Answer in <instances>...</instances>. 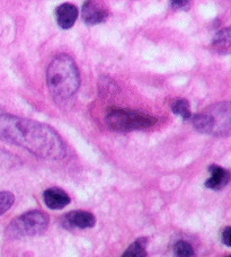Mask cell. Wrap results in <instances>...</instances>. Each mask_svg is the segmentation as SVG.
Instances as JSON below:
<instances>
[{"mask_svg": "<svg viewBox=\"0 0 231 257\" xmlns=\"http://www.w3.org/2000/svg\"><path fill=\"white\" fill-rule=\"evenodd\" d=\"M0 140L20 146L43 159L58 160L66 155V146L54 128L12 114H0Z\"/></svg>", "mask_w": 231, "mask_h": 257, "instance_id": "cell-1", "label": "cell"}, {"mask_svg": "<svg viewBox=\"0 0 231 257\" xmlns=\"http://www.w3.org/2000/svg\"><path fill=\"white\" fill-rule=\"evenodd\" d=\"M46 82L55 100H67L80 86V75L75 60L68 54H59L51 61L46 72Z\"/></svg>", "mask_w": 231, "mask_h": 257, "instance_id": "cell-2", "label": "cell"}, {"mask_svg": "<svg viewBox=\"0 0 231 257\" xmlns=\"http://www.w3.org/2000/svg\"><path fill=\"white\" fill-rule=\"evenodd\" d=\"M198 132L214 137L231 136V102L212 104L192 117Z\"/></svg>", "mask_w": 231, "mask_h": 257, "instance_id": "cell-3", "label": "cell"}, {"mask_svg": "<svg viewBox=\"0 0 231 257\" xmlns=\"http://www.w3.org/2000/svg\"><path fill=\"white\" fill-rule=\"evenodd\" d=\"M107 125L114 131H132L142 130L154 126L157 118L150 114L135 111L130 108H112L106 115Z\"/></svg>", "mask_w": 231, "mask_h": 257, "instance_id": "cell-4", "label": "cell"}, {"mask_svg": "<svg viewBox=\"0 0 231 257\" xmlns=\"http://www.w3.org/2000/svg\"><path fill=\"white\" fill-rule=\"evenodd\" d=\"M48 226V214L39 210L29 211V212L15 218L9 223L6 229V236L11 239L39 236L46 230Z\"/></svg>", "mask_w": 231, "mask_h": 257, "instance_id": "cell-5", "label": "cell"}, {"mask_svg": "<svg viewBox=\"0 0 231 257\" xmlns=\"http://www.w3.org/2000/svg\"><path fill=\"white\" fill-rule=\"evenodd\" d=\"M61 223L66 229H87L95 226L96 219L88 211H71L63 215Z\"/></svg>", "mask_w": 231, "mask_h": 257, "instance_id": "cell-6", "label": "cell"}, {"mask_svg": "<svg viewBox=\"0 0 231 257\" xmlns=\"http://www.w3.org/2000/svg\"><path fill=\"white\" fill-rule=\"evenodd\" d=\"M81 17L86 24L96 25L107 20L108 12L100 3L86 2L81 9Z\"/></svg>", "mask_w": 231, "mask_h": 257, "instance_id": "cell-7", "label": "cell"}, {"mask_svg": "<svg viewBox=\"0 0 231 257\" xmlns=\"http://www.w3.org/2000/svg\"><path fill=\"white\" fill-rule=\"evenodd\" d=\"M43 200L45 205L52 210H61L70 203V196L66 191L59 187H51L44 191Z\"/></svg>", "mask_w": 231, "mask_h": 257, "instance_id": "cell-8", "label": "cell"}, {"mask_svg": "<svg viewBox=\"0 0 231 257\" xmlns=\"http://www.w3.org/2000/svg\"><path fill=\"white\" fill-rule=\"evenodd\" d=\"M78 8L72 4H62L55 9L58 25L63 30H69L75 25L78 18Z\"/></svg>", "mask_w": 231, "mask_h": 257, "instance_id": "cell-9", "label": "cell"}, {"mask_svg": "<svg viewBox=\"0 0 231 257\" xmlns=\"http://www.w3.org/2000/svg\"><path fill=\"white\" fill-rule=\"evenodd\" d=\"M209 172L211 173V176L205 182V187L207 189L220 191L228 185L231 175L227 169L220 167L218 165H211Z\"/></svg>", "mask_w": 231, "mask_h": 257, "instance_id": "cell-10", "label": "cell"}, {"mask_svg": "<svg viewBox=\"0 0 231 257\" xmlns=\"http://www.w3.org/2000/svg\"><path fill=\"white\" fill-rule=\"evenodd\" d=\"M212 49L221 56L231 54V27H225L214 35L212 41Z\"/></svg>", "mask_w": 231, "mask_h": 257, "instance_id": "cell-11", "label": "cell"}, {"mask_svg": "<svg viewBox=\"0 0 231 257\" xmlns=\"http://www.w3.org/2000/svg\"><path fill=\"white\" fill-rule=\"evenodd\" d=\"M148 244V239L145 237L138 238V239L128 247L121 257H147L146 247Z\"/></svg>", "mask_w": 231, "mask_h": 257, "instance_id": "cell-12", "label": "cell"}, {"mask_svg": "<svg viewBox=\"0 0 231 257\" xmlns=\"http://www.w3.org/2000/svg\"><path fill=\"white\" fill-rule=\"evenodd\" d=\"M173 112L176 114V115L182 116L184 120H187L192 116L191 113V107H189V103L187 99H178L176 103L173 105Z\"/></svg>", "mask_w": 231, "mask_h": 257, "instance_id": "cell-13", "label": "cell"}, {"mask_svg": "<svg viewBox=\"0 0 231 257\" xmlns=\"http://www.w3.org/2000/svg\"><path fill=\"white\" fill-rule=\"evenodd\" d=\"M174 253L177 257H193L194 249L189 242L179 240L174 246Z\"/></svg>", "mask_w": 231, "mask_h": 257, "instance_id": "cell-14", "label": "cell"}, {"mask_svg": "<svg viewBox=\"0 0 231 257\" xmlns=\"http://www.w3.org/2000/svg\"><path fill=\"white\" fill-rule=\"evenodd\" d=\"M15 201V196L11 192H0V215L4 214L5 212L12 208Z\"/></svg>", "mask_w": 231, "mask_h": 257, "instance_id": "cell-15", "label": "cell"}, {"mask_svg": "<svg viewBox=\"0 0 231 257\" xmlns=\"http://www.w3.org/2000/svg\"><path fill=\"white\" fill-rule=\"evenodd\" d=\"M222 242L225 246L231 247V227H227L222 231Z\"/></svg>", "mask_w": 231, "mask_h": 257, "instance_id": "cell-16", "label": "cell"}, {"mask_svg": "<svg viewBox=\"0 0 231 257\" xmlns=\"http://www.w3.org/2000/svg\"><path fill=\"white\" fill-rule=\"evenodd\" d=\"M172 6L176 9H187L189 6V2H173Z\"/></svg>", "mask_w": 231, "mask_h": 257, "instance_id": "cell-17", "label": "cell"}, {"mask_svg": "<svg viewBox=\"0 0 231 257\" xmlns=\"http://www.w3.org/2000/svg\"><path fill=\"white\" fill-rule=\"evenodd\" d=\"M228 257H231V255H230V256H228Z\"/></svg>", "mask_w": 231, "mask_h": 257, "instance_id": "cell-18", "label": "cell"}]
</instances>
